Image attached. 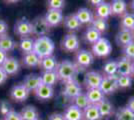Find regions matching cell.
Instances as JSON below:
<instances>
[{"instance_id": "obj_1", "label": "cell", "mask_w": 134, "mask_h": 120, "mask_svg": "<svg viewBox=\"0 0 134 120\" xmlns=\"http://www.w3.org/2000/svg\"><path fill=\"white\" fill-rule=\"evenodd\" d=\"M79 72L78 67L76 64L70 60H63L58 63V66L56 68V73L58 76V79L63 81L64 83L68 81L76 80L77 74Z\"/></svg>"}, {"instance_id": "obj_2", "label": "cell", "mask_w": 134, "mask_h": 120, "mask_svg": "<svg viewBox=\"0 0 134 120\" xmlns=\"http://www.w3.org/2000/svg\"><path fill=\"white\" fill-rule=\"evenodd\" d=\"M54 49H55L54 42L48 36L37 37L34 40L33 52L40 59L48 57V56H52Z\"/></svg>"}, {"instance_id": "obj_3", "label": "cell", "mask_w": 134, "mask_h": 120, "mask_svg": "<svg viewBox=\"0 0 134 120\" xmlns=\"http://www.w3.org/2000/svg\"><path fill=\"white\" fill-rule=\"evenodd\" d=\"M112 51V45L109 40L101 37L92 45V54L97 57H106Z\"/></svg>"}, {"instance_id": "obj_4", "label": "cell", "mask_w": 134, "mask_h": 120, "mask_svg": "<svg viewBox=\"0 0 134 120\" xmlns=\"http://www.w3.org/2000/svg\"><path fill=\"white\" fill-rule=\"evenodd\" d=\"M32 25V34L38 37L47 36V34L50 32V25L45 20V17L38 16L34 18V20L31 22Z\"/></svg>"}, {"instance_id": "obj_5", "label": "cell", "mask_w": 134, "mask_h": 120, "mask_svg": "<svg viewBox=\"0 0 134 120\" xmlns=\"http://www.w3.org/2000/svg\"><path fill=\"white\" fill-rule=\"evenodd\" d=\"M94 61V55L92 52L88 50H78L76 55H75V64L78 67V69L83 70V69L88 68L90 65Z\"/></svg>"}, {"instance_id": "obj_6", "label": "cell", "mask_w": 134, "mask_h": 120, "mask_svg": "<svg viewBox=\"0 0 134 120\" xmlns=\"http://www.w3.org/2000/svg\"><path fill=\"white\" fill-rule=\"evenodd\" d=\"M81 93H82V88L77 80H72V81H68L64 83L62 94L65 98L73 101V99L77 97Z\"/></svg>"}, {"instance_id": "obj_7", "label": "cell", "mask_w": 134, "mask_h": 120, "mask_svg": "<svg viewBox=\"0 0 134 120\" xmlns=\"http://www.w3.org/2000/svg\"><path fill=\"white\" fill-rule=\"evenodd\" d=\"M117 77L118 75L103 76V79H102V82H101L100 86H99V89L102 91V93L104 95L112 94V93H114L118 89L117 83H116Z\"/></svg>"}, {"instance_id": "obj_8", "label": "cell", "mask_w": 134, "mask_h": 120, "mask_svg": "<svg viewBox=\"0 0 134 120\" xmlns=\"http://www.w3.org/2000/svg\"><path fill=\"white\" fill-rule=\"evenodd\" d=\"M14 33L18 36L25 38L30 35H32V25L31 22L26 19V18H21L19 19L15 25H14Z\"/></svg>"}, {"instance_id": "obj_9", "label": "cell", "mask_w": 134, "mask_h": 120, "mask_svg": "<svg viewBox=\"0 0 134 120\" xmlns=\"http://www.w3.org/2000/svg\"><path fill=\"white\" fill-rule=\"evenodd\" d=\"M79 45H80L79 38L74 33H69L65 35L61 42V48L66 52L78 51Z\"/></svg>"}, {"instance_id": "obj_10", "label": "cell", "mask_w": 134, "mask_h": 120, "mask_svg": "<svg viewBox=\"0 0 134 120\" xmlns=\"http://www.w3.org/2000/svg\"><path fill=\"white\" fill-rule=\"evenodd\" d=\"M103 79V76L96 71H88L84 76L83 83L86 89H93V88H99L101 82Z\"/></svg>"}, {"instance_id": "obj_11", "label": "cell", "mask_w": 134, "mask_h": 120, "mask_svg": "<svg viewBox=\"0 0 134 120\" xmlns=\"http://www.w3.org/2000/svg\"><path fill=\"white\" fill-rule=\"evenodd\" d=\"M30 92L26 89V87L23 84H17L13 86L10 90V97L17 102H22L25 101L28 98Z\"/></svg>"}, {"instance_id": "obj_12", "label": "cell", "mask_w": 134, "mask_h": 120, "mask_svg": "<svg viewBox=\"0 0 134 120\" xmlns=\"http://www.w3.org/2000/svg\"><path fill=\"white\" fill-rule=\"evenodd\" d=\"M44 17L47 23L50 25V27H54L59 25L63 21V13H62V10L48 9Z\"/></svg>"}, {"instance_id": "obj_13", "label": "cell", "mask_w": 134, "mask_h": 120, "mask_svg": "<svg viewBox=\"0 0 134 120\" xmlns=\"http://www.w3.org/2000/svg\"><path fill=\"white\" fill-rule=\"evenodd\" d=\"M41 84V77L40 75L37 74H28L23 81V85L26 87V89L29 92H34Z\"/></svg>"}, {"instance_id": "obj_14", "label": "cell", "mask_w": 134, "mask_h": 120, "mask_svg": "<svg viewBox=\"0 0 134 120\" xmlns=\"http://www.w3.org/2000/svg\"><path fill=\"white\" fill-rule=\"evenodd\" d=\"M62 115L64 120H83V111L74 104L69 105Z\"/></svg>"}, {"instance_id": "obj_15", "label": "cell", "mask_w": 134, "mask_h": 120, "mask_svg": "<svg viewBox=\"0 0 134 120\" xmlns=\"http://www.w3.org/2000/svg\"><path fill=\"white\" fill-rule=\"evenodd\" d=\"M132 61L126 57H121L117 61V75L131 76Z\"/></svg>"}, {"instance_id": "obj_16", "label": "cell", "mask_w": 134, "mask_h": 120, "mask_svg": "<svg viewBox=\"0 0 134 120\" xmlns=\"http://www.w3.org/2000/svg\"><path fill=\"white\" fill-rule=\"evenodd\" d=\"M115 41L117 43L118 46L124 47L127 44L131 43L132 41H134V35L132 33V31L130 30H125V29H121L115 37Z\"/></svg>"}, {"instance_id": "obj_17", "label": "cell", "mask_w": 134, "mask_h": 120, "mask_svg": "<svg viewBox=\"0 0 134 120\" xmlns=\"http://www.w3.org/2000/svg\"><path fill=\"white\" fill-rule=\"evenodd\" d=\"M96 106L99 110L101 118H110L112 115L114 114V107H113L112 103L105 98L101 102L96 104Z\"/></svg>"}, {"instance_id": "obj_18", "label": "cell", "mask_w": 134, "mask_h": 120, "mask_svg": "<svg viewBox=\"0 0 134 120\" xmlns=\"http://www.w3.org/2000/svg\"><path fill=\"white\" fill-rule=\"evenodd\" d=\"M34 94H35V96L38 98L39 100L46 101V100H49V99H51V98L53 97V95H54V89L51 86L41 84L34 91Z\"/></svg>"}, {"instance_id": "obj_19", "label": "cell", "mask_w": 134, "mask_h": 120, "mask_svg": "<svg viewBox=\"0 0 134 120\" xmlns=\"http://www.w3.org/2000/svg\"><path fill=\"white\" fill-rule=\"evenodd\" d=\"M1 67L3 68L7 75H15L16 73H18V71L20 69V65L16 58L7 57L5 62L2 64Z\"/></svg>"}, {"instance_id": "obj_20", "label": "cell", "mask_w": 134, "mask_h": 120, "mask_svg": "<svg viewBox=\"0 0 134 120\" xmlns=\"http://www.w3.org/2000/svg\"><path fill=\"white\" fill-rule=\"evenodd\" d=\"M40 62H41V59L34 52L25 53L23 55L22 64L25 67H28V68L38 67V66H40Z\"/></svg>"}, {"instance_id": "obj_21", "label": "cell", "mask_w": 134, "mask_h": 120, "mask_svg": "<svg viewBox=\"0 0 134 120\" xmlns=\"http://www.w3.org/2000/svg\"><path fill=\"white\" fill-rule=\"evenodd\" d=\"M83 111V120H101L99 110L96 105L89 104L87 107L82 110Z\"/></svg>"}, {"instance_id": "obj_22", "label": "cell", "mask_w": 134, "mask_h": 120, "mask_svg": "<svg viewBox=\"0 0 134 120\" xmlns=\"http://www.w3.org/2000/svg\"><path fill=\"white\" fill-rule=\"evenodd\" d=\"M86 96L89 101V104L96 105L99 102H101L104 99V94L102 93L99 88H93V89H88L86 91Z\"/></svg>"}, {"instance_id": "obj_23", "label": "cell", "mask_w": 134, "mask_h": 120, "mask_svg": "<svg viewBox=\"0 0 134 120\" xmlns=\"http://www.w3.org/2000/svg\"><path fill=\"white\" fill-rule=\"evenodd\" d=\"M76 17L79 20V22L82 24H89V23H92L93 21V14L92 12L90 11L88 8H79L77 12L75 13Z\"/></svg>"}, {"instance_id": "obj_24", "label": "cell", "mask_w": 134, "mask_h": 120, "mask_svg": "<svg viewBox=\"0 0 134 120\" xmlns=\"http://www.w3.org/2000/svg\"><path fill=\"white\" fill-rule=\"evenodd\" d=\"M15 47H16V42L8 34L0 36V49L1 50L7 53V52L14 50Z\"/></svg>"}, {"instance_id": "obj_25", "label": "cell", "mask_w": 134, "mask_h": 120, "mask_svg": "<svg viewBox=\"0 0 134 120\" xmlns=\"http://www.w3.org/2000/svg\"><path fill=\"white\" fill-rule=\"evenodd\" d=\"M58 66V62L55 56H48L41 59L40 62V68H42L43 71H56V68Z\"/></svg>"}, {"instance_id": "obj_26", "label": "cell", "mask_w": 134, "mask_h": 120, "mask_svg": "<svg viewBox=\"0 0 134 120\" xmlns=\"http://www.w3.org/2000/svg\"><path fill=\"white\" fill-rule=\"evenodd\" d=\"M96 17L102 18V19H105L107 20L108 18L111 16V6L110 3H107V2H102L100 5H98L96 7Z\"/></svg>"}, {"instance_id": "obj_27", "label": "cell", "mask_w": 134, "mask_h": 120, "mask_svg": "<svg viewBox=\"0 0 134 120\" xmlns=\"http://www.w3.org/2000/svg\"><path fill=\"white\" fill-rule=\"evenodd\" d=\"M40 77H41L42 84L51 86V87H53L58 81V76L56 71H43Z\"/></svg>"}, {"instance_id": "obj_28", "label": "cell", "mask_w": 134, "mask_h": 120, "mask_svg": "<svg viewBox=\"0 0 134 120\" xmlns=\"http://www.w3.org/2000/svg\"><path fill=\"white\" fill-rule=\"evenodd\" d=\"M64 21V26L67 30L69 31H76L81 27V23L79 22L75 14H70L63 19Z\"/></svg>"}, {"instance_id": "obj_29", "label": "cell", "mask_w": 134, "mask_h": 120, "mask_svg": "<svg viewBox=\"0 0 134 120\" xmlns=\"http://www.w3.org/2000/svg\"><path fill=\"white\" fill-rule=\"evenodd\" d=\"M20 115L22 117V120H37L38 118V111L32 105H27L21 110Z\"/></svg>"}, {"instance_id": "obj_30", "label": "cell", "mask_w": 134, "mask_h": 120, "mask_svg": "<svg viewBox=\"0 0 134 120\" xmlns=\"http://www.w3.org/2000/svg\"><path fill=\"white\" fill-rule=\"evenodd\" d=\"M112 15H123L126 13L127 4L123 0H114L110 3Z\"/></svg>"}, {"instance_id": "obj_31", "label": "cell", "mask_w": 134, "mask_h": 120, "mask_svg": "<svg viewBox=\"0 0 134 120\" xmlns=\"http://www.w3.org/2000/svg\"><path fill=\"white\" fill-rule=\"evenodd\" d=\"M100 38H101V34L96 29H94L92 26L87 27L85 33H84V39H85L86 42H88V43L93 45L95 42H97Z\"/></svg>"}, {"instance_id": "obj_32", "label": "cell", "mask_w": 134, "mask_h": 120, "mask_svg": "<svg viewBox=\"0 0 134 120\" xmlns=\"http://www.w3.org/2000/svg\"><path fill=\"white\" fill-rule=\"evenodd\" d=\"M120 26L121 29L125 30H130L132 31L134 29V14L133 13H128L126 12L123 14L121 20H120Z\"/></svg>"}, {"instance_id": "obj_33", "label": "cell", "mask_w": 134, "mask_h": 120, "mask_svg": "<svg viewBox=\"0 0 134 120\" xmlns=\"http://www.w3.org/2000/svg\"><path fill=\"white\" fill-rule=\"evenodd\" d=\"M116 120H134V112L125 107H120L115 113Z\"/></svg>"}, {"instance_id": "obj_34", "label": "cell", "mask_w": 134, "mask_h": 120, "mask_svg": "<svg viewBox=\"0 0 134 120\" xmlns=\"http://www.w3.org/2000/svg\"><path fill=\"white\" fill-rule=\"evenodd\" d=\"M91 24H92V27L94 29H96L100 34L106 32L107 30H108V22H107V20H105V19L94 17Z\"/></svg>"}, {"instance_id": "obj_35", "label": "cell", "mask_w": 134, "mask_h": 120, "mask_svg": "<svg viewBox=\"0 0 134 120\" xmlns=\"http://www.w3.org/2000/svg\"><path fill=\"white\" fill-rule=\"evenodd\" d=\"M103 72L105 76H113L117 75V61L108 60L103 65Z\"/></svg>"}, {"instance_id": "obj_36", "label": "cell", "mask_w": 134, "mask_h": 120, "mask_svg": "<svg viewBox=\"0 0 134 120\" xmlns=\"http://www.w3.org/2000/svg\"><path fill=\"white\" fill-rule=\"evenodd\" d=\"M19 47L21 49V51L25 53H30L33 52V47H34V40L30 37H25L22 38L19 42Z\"/></svg>"}, {"instance_id": "obj_37", "label": "cell", "mask_w": 134, "mask_h": 120, "mask_svg": "<svg viewBox=\"0 0 134 120\" xmlns=\"http://www.w3.org/2000/svg\"><path fill=\"white\" fill-rule=\"evenodd\" d=\"M116 83H117L118 89H127V88H130L132 85V78H131V76L118 75Z\"/></svg>"}, {"instance_id": "obj_38", "label": "cell", "mask_w": 134, "mask_h": 120, "mask_svg": "<svg viewBox=\"0 0 134 120\" xmlns=\"http://www.w3.org/2000/svg\"><path fill=\"white\" fill-rule=\"evenodd\" d=\"M73 104L75 106H77L78 108H80L81 110H83L85 107H87L89 105V101L87 99V96L85 93H81L79 94L77 97H75L73 99Z\"/></svg>"}, {"instance_id": "obj_39", "label": "cell", "mask_w": 134, "mask_h": 120, "mask_svg": "<svg viewBox=\"0 0 134 120\" xmlns=\"http://www.w3.org/2000/svg\"><path fill=\"white\" fill-rule=\"evenodd\" d=\"M123 54L124 57L128 58L130 60H134V41L123 47Z\"/></svg>"}, {"instance_id": "obj_40", "label": "cell", "mask_w": 134, "mask_h": 120, "mask_svg": "<svg viewBox=\"0 0 134 120\" xmlns=\"http://www.w3.org/2000/svg\"><path fill=\"white\" fill-rule=\"evenodd\" d=\"M47 5H48L49 9L62 10L65 6V1H63V0H50L47 2Z\"/></svg>"}, {"instance_id": "obj_41", "label": "cell", "mask_w": 134, "mask_h": 120, "mask_svg": "<svg viewBox=\"0 0 134 120\" xmlns=\"http://www.w3.org/2000/svg\"><path fill=\"white\" fill-rule=\"evenodd\" d=\"M12 110L13 109H12L11 105L8 101H5V100H1L0 101V114L1 115H3L5 117L6 115L8 114L9 112H11Z\"/></svg>"}, {"instance_id": "obj_42", "label": "cell", "mask_w": 134, "mask_h": 120, "mask_svg": "<svg viewBox=\"0 0 134 120\" xmlns=\"http://www.w3.org/2000/svg\"><path fill=\"white\" fill-rule=\"evenodd\" d=\"M3 120H22V117H21L19 112L12 110L11 112H9L8 114L6 115Z\"/></svg>"}, {"instance_id": "obj_43", "label": "cell", "mask_w": 134, "mask_h": 120, "mask_svg": "<svg viewBox=\"0 0 134 120\" xmlns=\"http://www.w3.org/2000/svg\"><path fill=\"white\" fill-rule=\"evenodd\" d=\"M8 31V24L4 20H0V36L7 34Z\"/></svg>"}, {"instance_id": "obj_44", "label": "cell", "mask_w": 134, "mask_h": 120, "mask_svg": "<svg viewBox=\"0 0 134 120\" xmlns=\"http://www.w3.org/2000/svg\"><path fill=\"white\" fill-rule=\"evenodd\" d=\"M8 78V75L5 73V71L3 70V68L0 66V85L3 84Z\"/></svg>"}, {"instance_id": "obj_45", "label": "cell", "mask_w": 134, "mask_h": 120, "mask_svg": "<svg viewBox=\"0 0 134 120\" xmlns=\"http://www.w3.org/2000/svg\"><path fill=\"white\" fill-rule=\"evenodd\" d=\"M48 120H64V117L60 113H53L49 116Z\"/></svg>"}, {"instance_id": "obj_46", "label": "cell", "mask_w": 134, "mask_h": 120, "mask_svg": "<svg viewBox=\"0 0 134 120\" xmlns=\"http://www.w3.org/2000/svg\"><path fill=\"white\" fill-rule=\"evenodd\" d=\"M126 107H127L128 109H130L132 112H134V96H132V97H130L128 99Z\"/></svg>"}, {"instance_id": "obj_47", "label": "cell", "mask_w": 134, "mask_h": 120, "mask_svg": "<svg viewBox=\"0 0 134 120\" xmlns=\"http://www.w3.org/2000/svg\"><path fill=\"white\" fill-rule=\"evenodd\" d=\"M6 59H7V53L0 49V66H2V64L5 62Z\"/></svg>"}, {"instance_id": "obj_48", "label": "cell", "mask_w": 134, "mask_h": 120, "mask_svg": "<svg viewBox=\"0 0 134 120\" xmlns=\"http://www.w3.org/2000/svg\"><path fill=\"white\" fill-rule=\"evenodd\" d=\"M89 2L92 4V5H95L96 7H97L98 5H100L103 1H102V0H91V1H89Z\"/></svg>"}, {"instance_id": "obj_49", "label": "cell", "mask_w": 134, "mask_h": 120, "mask_svg": "<svg viewBox=\"0 0 134 120\" xmlns=\"http://www.w3.org/2000/svg\"><path fill=\"white\" fill-rule=\"evenodd\" d=\"M130 8H131V9H132V10L134 11V0L130 2Z\"/></svg>"}, {"instance_id": "obj_50", "label": "cell", "mask_w": 134, "mask_h": 120, "mask_svg": "<svg viewBox=\"0 0 134 120\" xmlns=\"http://www.w3.org/2000/svg\"><path fill=\"white\" fill-rule=\"evenodd\" d=\"M131 75L134 77V61L132 62V70H131Z\"/></svg>"}, {"instance_id": "obj_51", "label": "cell", "mask_w": 134, "mask_h": 120, "mask_svg": "<svg viewBox=\"0 0 134 120\" xmlns=\"http://www.w3.org/2000/svg\"><path fill=\"white\" fill-rule=\"evenodd\" d=\"M132 33H133V35H134V29L132 30Z\"/></svg>"}, {"instance_id": "obj_52", "label": "cell", "mask_w": 134, "mask_h": 120, "mask_svg": "<svg viewBox=\"0 0 134 120\" xmlns=\"http://www.w3.org/2000/svg\"><path fill=\"white\" fill-rule=\"evenodd\" d=\"M37 120H40V119H37Z\"/></svg>"}, {"instance_id": "obj_53", "label": "cell", "mask_w": 134, "mask_h": 120, "mask_svg": "<svg viewBox=\"0 0 134 120\" xmlns=\"http://www.w3.org/2000/svg\"><path fill=\"white\" fill-rule=\"evenodd\" d=\"M0 120H1V119H0Z\"/></svg>"}]
</instances>
